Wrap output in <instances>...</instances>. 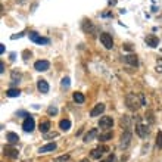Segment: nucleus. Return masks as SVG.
<instances>
[{
    "instance_id": "1",
    "label": "nucleus",
    "mask_w": 162,
    "mask_h": 162,
    "mask_svg": "<svg viewBox=\"0 0 162 162\" xmlns=\"http://www.w3.org/2000/svg\"><path fill=\"white\" fill-rule=\"evenodd\" d=\"M137 94H134V93H128L127 96H125V105H127V108L130 109V111H137L140 106H142V103L137 100Z\"/></svg>"
},
{
    "instance_id": "2",
    "label": "nucleus",
    "mask_w": 162,
    "mask_h": 162,
    "mask_svg": "<svg viewBox=\"0 0 162 162\" xmlns=\"http://www.w3.org/2000/svg\"><path fill=\"white\" fill-rule=\"evenodd\" d=\"M99 38H100V43L105 46V49H112V47H113V40H112L111 34H108V33H100Z\"/></svg>"
},
{
    "instance_id": "3",
    "label": "nucleus",
    "mask_w": 162,
    "mask_h": 162,
    "mask_svg": "<svg viewBox=\"0 0 162 162\" xmlns=\"http://www.w3.org/2000/svg\"><path fill=\"white\" fill-rule=\"evenodd\" d=\"M112 125H113V118H112V117H108V115L100 117L99 127L102 128V130H109V128H112Z\"/></svg>"
},
{
    "instance_id": "4",
    "label": "nucleus",
    "mask_w": 162,
    "mask_h": 162,
    "mask_svg": "<svg viewBox=\"0 0 162 162\" xmlns=\"http://www.w3.org/2000/svg\"><path fill=\"white\" fill-rule=\"evenodd\" d=\"M28 37H30V40H33V41L37 43V44H49V43H50V40H49V38L41 37L40 34H37L35 31H30Z\"/></svg>"
},
{
    "instance_id": "5",
    "label": "nucleus",
    "mask_w": 162,
    "mask_h": 162,
    "mask_svg": "<svg viewBox=\"0 0 162 162\" xmlns=\"http://www.w3.org/2000/svg\"><path fill=\"white\" fill-rule=\"evenodd\" d=\"M34 127H35L34 118H33L31 115H27V118L24 120V122H22V128H24V131H27V133H31V131L34 130Z\"/></svg>"
},
{
    "instance_id": "6",
    "label": "nucleus",
    "mask_w": 162,
    "mask_h": 162,
    "mask_svg": "<svg viewBox=\"0 0 162 162\" xmlns=\"http://www.w3.org/2000/svg\"><path fill=\"white\" fill-rule=\"evenodd\" d=\"M131 131H124L122 136H121V143H120V147L121 149H127L130 143H131Z\"/></svg>"
},
{
    "instance_id": "7",
    "label": "nucleus",
    "mask_w": 162,
    "mask_h": 162,
    "mask_svg": "<svg viewBox=\"0 0 162 162\" xmlns=\"http://www.w3.org/2000/svg\"><path fill=\"white\" fill-rule=\"evenodd\" d=\"M50 68V62L49 60H37L34 63V69L38 71V72H44Z\"/></svg>"
},
{
    "instance_id": "8",
    "label": "nucleus",
    "mask_w": 162,
    "mask_h": 162,
    "mask_svg": "<svg viewBox=\"0 0 162 162\" xmlns=\"http://www.w3.org/2000/svg\"><path fill=\"white\" fill-rule=\"evenodd\" d=\"M136 133L139 137H142V139H145L147 134H149V127L147 125H143V124H140V122H137L136 124Z\"/></svg>"
},
{
    "instance_id": "9",
    "label": "nucleus",
    "mask_w": 162,
    "mask_h": 162,
    "mask_svg": "<svg viewBox=\"0 0 162 162\" xmlns=\"http://www.w3.org/2000/svg\"><path fill=\"white\" fill-rule=\"evenodd\" d=\"M122 60L128 63V65H131V67H139V58H137V55H133V53H130V55H125Z\"/></svg>"
},
{
    "instance_id": "10",
    "label": "nucleus",
    "mask_w": 162,
    "mask_h": 162,
    "mask_svg": "<svg viewBox=\"0 0 162 162\" xmlns=\"http://www.w3.org/2000/svg\"><path fill=\"white\" fill-rule=\"evenodd\" d=\"M108 150H109V149H108L106 146H99V147H96V149L92 150V158H94V159H100L102 155L105 153V152H108Z\"/></svg>"
},
{
    "instance_id": "11",
    "label": "nucleus",
    "mask_w": 162,
    "mask_h": 162,
    "mask_svg": "<svg viewBox=\"0 0 162 162\" xmlns=\"http://www.w3.org/2000/svg\"><path fill=\"white\" fill-rule=\"evenodd\" d=\"M3 153L6 155V156H9V158H12V159H16L19 152H18L15 147H12V146H5L3 147Z\"/></svg>"
},
{
    "instance_id": "12",
    "label": "nucleus",
    "mask_w": 162,
    "mask_h": 162,
    "mask_svg": "<svg viewBox=\"0 0 162 162\" xmlns=\"http://www.w3.org/2000/svg\"><path fill=\"white\" fill-rule=\"evenodd\" d=\"M105 108H106V106H105L103 103H97L93 109H92V112H90V117H93V118H96V117H100L103 112H105Z\"/></svg>"
},
{
    "instance_id": "13",
    "label": "nucleus",
    "mask_w": 162,
    "mask_h": 162,
    "mask_svg": "<svg viewBox=\"0 0 162 162\" xmlns=\"http://www.w3.org/2000/svg\"><path fill=\"white\" fill-rule=\"evenodd\" d=\"M37 88H38V92L43 94H46V93H49V83L46 81V80H43V78H40L38 81H37Z\"/></svg>"
},
{
    "instance_id": "14",
    "label": "nucleus",
    "mask_w": 162,
    "mask_h": 162,
    "mask_svg": "<svg viewBox=\"0 0 162 162\" xmlns=\"http://www.w3.org/2000/svg\"><path fill=\"white\" fill-rule=\"evenodd\" d=\"M56 143L53 142V143H47V145L41 146L40 149H38V153H49V152H53V150H56Z\"/></svg>"
},
{
    "instance_id": "15",
    "label": "nucleus",
    "mask_w": 162,
    "mask_h": 162,
    "mask_svg": "<svg viewBox=\"0 0 162 162\" xmlns=\"http://www.w3.org/2000/svg\"><path fill=\"white\" fill-rule=\"evenodd\" d=\"M121 127L124 128V131H131V120H130V117L127 115H124V117H121Z\"/></svg>"
},
{
    "instance_id": "16",
    "label": "nucleus",
    "mask_w": 162,
    "mask_h": 162,
    "mask_svg": "<svg viewBox=\"0 0 162 162\" xmlns=\"http://www.w3.org/2000/svg\"><path fill=\"white\" fill-rule=\"evenodd\" d=\"M158 43H159V38H158L155 34H149L146 37V44H147L149 47H156Z\"/></svg>"
},
{
    "instance_id": "17",
    "label": "nucleus",
    "mask_w": 162,
    "mask_h": 162,
    "mask_svg": "<svg viewBox=\"0 0 162 162\" xmlns=\"http://www.w3.org/2000/svg\"><path fill=\"white\" fill-rule=\"evenodd\" d=\"M83 30H84L85 33H88V34H94L96 33V27L90 21H84L83 22Z\"/></svg>"
},
{
    "instance_id": "18",
    "label": "nucleus",
    "mask_w": 162,
    "mask_h": 162,
    "mask_svg": "<svg viewBox=\"0 0 162 162\" xmlns=\"http://www.w3.org/2000/svg\"><path fill=\"white\" fill-rule=\"evenodd\" d=\"M97 137V128H92L87 134L84 136V142L85 143H88V142H92V140H94Z\"/></svg>"
},
{
    "instance_id": "19",
    "label": "nucleus",
    "mask_w": 162,
    "mask_h": 162,
    "mask_svg": "<svg viewBox=\"0 0 162 162\" xmlns=\"http://www.w3.org/2000/svg\"><path fill=\"white\" fill-rule=\"evenodd\" d=\"M6 140L9 142V145H15L19 142V136H18L16 133H12V131H9L8 134H6Z\"/></svg>"
},
{
    "instance_id": "20",
    "label": "nucleus",
    "mask_w": 162,
    "mask_h": 162,
    "mask_svg": "<svg viewBox=\"0 0 162 162\" xmlns=\"http://www.w3.org/2000/svg\"><path fill=\"white\" fill-rule=\"evenodd\" d=\"M112 137H113V133H112V131H106V133H102L100 136L97 137V140L105 143V142H109V140H112Z\"/></svg>"
},
{
    "instance_id": "21",
    "label": "nucleus",
    "mask_w": 162,
    "mask_h": 162,
    "mask_svg": "<svg viewBox=\"0 0 162 162\" xmlns=\"http://www.w3.org/2000/svg\"><path fill=\"white\" fill-rule=\"evenodd\" d=\"M38 130L41 131L43 134H47L49 130H50V121H43V122H40V128Z\"/></svg>"
},
{
    "instance_id": "22",
    "label": "nucleus",
    "mask_w": 162,
    "mask_h": 162,
    "mask_svg": "<svg viewBox=\"0 0 162 162\" xmlns=\"http://www.w3.org/2000/svg\"><path fill=\"white\" fill-rule=\"evenodd\" d=\"M72 99H74V102H75V103H84L85 102L84 94L80 93V92H77V93L72 94Z\"/></svg>"
},
{
    "instance_id": "23",
    "label": "nucleus",
    "mask_w": 162,
    "mask_h": 162,
    "mask_svg": "<svg viewBox=\"0 0 162 162\" xmlns=\"http://www.w3.org/2000/svg\"><path fill=\"white\" fill-rule=\"evenodd\" d=\"M59 127L62 131H68L69 128H71V121L69 120H62L59 122Z\"/></svg>"
},
{
    "instance_id": "24",
    "label": "nucleus",
    "mask_w": 162,
    "mask_h": 162,
    "mask_svg": "<svg viewBox=\"0 0 162 162\" xmlns=\"http://www.w3.org/2000/svg\"><path fill=\"white\" fill-rule=\"evenodd\" d=\"M19 94H21V92L18 88H9V90H6V96L8 97H18Z\"/></svg>"
},
{
    "instance_id": "25",
    "label": "nucleus",
    "mask_w": 162,
    "mask_h": 162,
    "mask_svg": "<svg viewBox=\"0 0 162 162\" xmlns=\"http://www.w3.org/2000/svg\"><path fill=\"white\" fill-rule=\"evenodd\" d=\"M145 118L147 120L149 124H153V122H155V115H153V112H152V111H146Z\"/></svg>"
},
{
    "instance_id": "26",
    "label": "nucleus",
    "mask_w": 162,
    "mask_h": 162,
    "mask_svg": "<svg viewBox=\"0 0 162 162\" xmlns=\"http://www.w3.org/2000/svg\"><path fill=\"white\" fill-rule=\"evenodd\" d=\"M156 146L158 149H162V131H158L156 134Z\"/></svg>"
},
{
    "instance_id": "27",
    "label": "nucleus",
    "mask_w": 162,
    "mask_h": 162,
    "mask_svg": "<svg viewBox=\"0 0 162 162\" xmlns=\"http://www.w3.org/2000/svg\"><path fill=\"white\" fill-rule=\"evenodd\" d=\"M60 85H62V88H69V85H71V83H69V78L68 77L62 78V83H60Z\"/></svg>"
},
{
    "instance_id": "28",
    "label": "nucleus",
    "mask_w": 162,
    "mask_h": 162,
    "mask_svg": "<svg viewBox=\"0 0 162 162\" xmlns=\"http://www.w3.org/2000/svg\"><path fill=\"white\" fill-rule=\"evenodd\" d=\"M47 113H49V115H56V113H58V108H56V106H49V108H47Z\"/></svg>"
},
{
    "instance_id": "29",
    "label": "nucleus",
    "mask_w": 162,
    "mask_h": 162,
    "mask_svg": "<svg viewBox=\"0 0 162 162\" xmlns=\"http://www.w3.org/2000/svg\"><path fill=\"white\" fill-rule=\"evenodd\" d=\"M68 159H69V155H62V156H59L56 161H58V162H62V161L65 162V161H68Z\"/></svg>"
},
{
    "instance_id": "30",
    "label": "nucleus",
    "mask_w": 162,
    "mask_h": 162,
    "mask_svg": "<svg viewBox=\"0 0 162 162\" xmlns=\"http://www.w3.org/2000/svg\"><path fill=\"white\" fill-rule=\"evenodd\" d=\"M156 71H158V72H162V59H159L156 62Z\"/></svg>"
},
{
    "instance_id": "31",
    "label": "nucleus",
    "mask_w": 162,
    "mask_h": 162,
    "mask_svg": "<svg viewBox=\"0 0 162 162\" xmlns=\"http://www.w3.org/2000/svg\"><path fill=\"white\" fill-rule=\"evenodd\" d=\"M139 99H140V103H142V106H145V105H146V99H145V96H143V93L139 94Z\"/></svg>"
},
{
    "instance_id": "32",
    "label": "nucleus",
    "mask_w": 162,
    "mask_h": 162,
    "mask_svg": "<svg viewBox=\"0 0 162 162\" xmlns=\"http://www.w3.org/2000/svg\"><path fill=\"white\" fill-rule=\"evenodd\" d=\"M5 72V62H0V74Z\"/></svg>"
},
{
    "instance_id": "33",
    "label": "nucleus",
    "mask_w": 162,
    "mask_h": 162,
    "mask_svg": "<svg viewBox=\"0 0 162 162\" xmlns=\"http://www.w3.org/2000/svg\"><path fill=\"white\" fill-rule=\"evenodd\" d=\"M122 47H124V49H125V50L131 52V44H124V46H122Z\"/></svg>"
},
{
    "instance_id": "34",
    "label": "nucleus",
    "mask_w": 162,
    "mask_h": 162,
    "mask_svg": "<svg viewBox=\"0 0 162 162\" xmlns=\"http://www.w3.org/2000/svg\"><path fill=\"white\" fill-rule=\"evenodd\" d=\"M106 162H115V156H113V155H111V156H109V159H108Z\"/></svg>"
},
{
    "instance_id": "35",
    "label": "nucleus",
    "mask_w": 162,
    "mask_h": 162,
    "mask_svg": "<svg viewBox=\"0 0 162 162\" xmlns=\"http://www.w3.org/2000/svg\"><path fill=\"white\" fill-rule=\"evenodd\" d=\"M0 53H5V46L3 44H0Z\"/></svg>"
},
{
    "instance_id": "36",
    "label": "nucleus",
    "mask_w": 162,
    "mask_h": 162,
    "mask_svg": "<svg viewBox=\"0 0 162 162\" xmlns=\"http://www.w3.org/2000/svg\"><path fill=\"white\" fill-rule=\"evenodd\" d=\"M81 162H88V159H83V161H81Z\"/></svg>"
},
{
    "instance_id": "37",
    "label": "nucleus",
    "mask_w": 162,
    "mask_h": 162,
    "mask_svg": "<svg viewBox=\"0 0 162 162\" xmlns=\"http://www.w3.org/2000/svg\"><path fill=\"white\" fill-rule=\"evenodd\" d=\"M100 162H105V161H100Z\"/></svg>"
}]
</instances>
